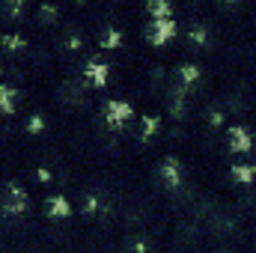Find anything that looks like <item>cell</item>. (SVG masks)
Segmentation results:
<instances>
[{
    "mask_svg": "<svg viewBox=\"0 0 256 253\" xmlns=\"http://www.w3.org/2000/svg\"><path fill=\"white\" fill-rule=\"evenodd\" d=\"M120 42H122V33H120V27L108 24V27H104V33H102V45H104V48H116Z\"/></svg>",
    "mask_w": 256,
    "mask_h": 253,
    "instance_id": "52a82bcc",
    "label": "cell"
},
{
    "mask_svg": "<svg viewBox=\"0 0 256 253\" xmlns=\"http://www.w3.org/2000/svg\"><path fill=\"white\" fill-rule=\"evenodd\" d=\"M12 108H15V90L0 86V110H12Z\"/></svg>",
    "mask_w": 256,
    "mask_h": 253,
    "instance_id": "30bf717a",
    "label": "cell"
},
{
    "mask_svg": "<svg viewBox=\"0 0 256 253\" xmlns=\"http://www.w3.org/2000/svg\"><path fill=\"white\" fill-rule=\"evenodd\" d=\"M48 212H51L54 218H66V214H68V202H66V196H51V200H48Z\"/></svg>",
    "mask_w": 256,
    "mask_h": 253,
    "instance_id": "9c48e42d",
    "label": "cell"
},
{
    "mask_svg": "<svg viewBox=\"0 0 256 253\" xmlns=\"http://www.w3.org/2000/svg\"><path fill=\"white\" fill-rule=\"evenodd\" d=\"M39 15L42 18H57V6L54 3H39Z\"/></svg>",
    "mask_w": 256,
    "mask_h": 253,
    "instance_id": "5bb4252c",
    "label": "cell"
},
{
    "mask_svg": "<svg viewBox=\"0 0 256 253\" xmlns=\"http://www.w3.org/2000/svg\"><path fill=\"white\" fill-rule=\"evenodd\" d=\"M230 146H232V149H238V152L250 149V134H248V131H244L242 126L230 128Z\"/></svg>",
    "mask_w": 256,
    "mask_h": 253,
    "instance_id": "5b68a950",
    "label": "cell"
},
{
    "mask_svg": "<svg viewBox=\"0 0 256 253\" xmlns=\"http://www.w3.org/2000/svg\"><path fill=\"white\" fill-rule=\"evenodd\" d=\"M161 176H164V182H167V185H176V182H179V161L167 158V161H164V167H161Z\"/></svg>",
    "mask_w": 256,
    "mask_h": 253,
    "instance_id": "ba28073f",
    "label": "cell"
},
{
    "mask_svg": "<svg viewBox=\"0 0 256 253\" xmlns=\"http://www.w3.org/2000/svg\"><path fill=\"white\" fill-rule=\"evenodd\" d=\"M57 96L63 98L66 104H80V102H84L80 84H74V80H63V84H60V90H57Z\"/></svg>",
    "mask_w": 256,
    "mask_h": 253,
    "instance_id": "3957f363",
    "label": "cell"
},
{
    "mask_svg": "<svg viewBox=\"0 0 256 253\" xmlns=\"http://www.w3.org/2000/svg\"><path fill=\"white\" fill-rule=\"evenodd\" d=\"M27 128H30V131H39V128H42V116H30Z\"/></svg>",
    "mask_w": 256,
    "mask_h": 253,
    "instance_id": "44dd1931",
    "label": "cell"
},
{
    "mask_svg": "<svg viewBox=\"0 0 256 253\" xmlns=\"http://www.w3.org/2000/svg\"><path fill=\"white\" fill-rule=\"evenodd\" d=\"M173 30H176V21H173V18H155V21H149L146 36H149L152 42H164Z\"/></svg>",
    "mask_w": 256,
    "mask_h": 253,
    "instance_id": "6da1fadb",
    "label": "cell"
},
{
    "mask_svg": "<svg viewBox=\"0 0 256 253\" xmlns=\"http://www.w3.org/2000/svg\"><path fill=\"white\" fill-rule=\"evenodd\" d=\"M78 45H80V36H78L74 30H68V33H66V48H78Z\"/></svg>",
    "mask_w": 256,
    "mask_h": 253,
    "instance_id": "d6986e66",
    "label": "cell"
},
{
    "mask_svg": "<svg viewBox=\"0 0 256 253\" xmlns=\"http://www.w3.org/2000/svg\"><path fill=\"white\" fill-rule=\"evenodd\" d=\"M104 110H108V120H110L114 126H120L122 120L131 116V108H128L126 102H108V108H104Z\"/></svg>",
    "mask_w": 256,
    "mask_h": 253,
    "instance_id": "277c9868",
    "label": "cell"
},
{
    "mask_svg": "<svg viewBox=\"0 0 256 253\" xmlns=\"http://www.w3.org/2000/svg\"><path fill=\"white\" fill-rule=\"evenodd\" d=\"M24 206H27V194L18 185H6V208L12 214H18V212H24Z\"/></svg>",
    "mask_w": 256,
    "mask_h": 253,
    "instance_id": "7a4b0ae2",
    "label": "cell"
},
{
    "mask_svg": "<svg viewBox=\"0 0 256 253\" xmlns=\"http://www.w3.org/2000/svg\"><path fill=\"white\" fill-rule=\"evenodd\" d=\"M0 9H3V12H9V15H21V12H24V0H12V3H0Z\"/></svg>",
    "mask_w": 256,
    "mask_h": 253,
    "instance_id": "4fadbf2b",
    "label": "cell"
},
{
    "mask_svg": "<svg viewBox=\"0 0 256 253\" xmlns=\"http://www.w3.org/2000/svg\"><path fill=\"white\" fill-rule=\"evenodd\" d=\"M152 131H158V120L155 116H143V134H152Z\"/></svg>",
    "mask_w": 256,
    "mask_h": 253,
    "instance_id": "e0dca14e",
    "label": "cell"
},
{
    "mask_svg": "<svg viewBox=\"0 0 256 253\" xmlns=\"http://www.w3.org/2000/svg\"><path fill=\"white\" fill-rule=\"evenodd\" d=\"M84 78H86V80H92V84H104V78H108V66L90 63V66H86V72H84Z\"/></svg>",
    "mask_w": 256,
    "mask_h": 253,
    "instance_id": "8992f818",
    "label": "cell"
},
{
    "mask_svg": "<svg viewBox=\"0 0 256 253\" xmlns=\"http://www.w3.org/2000/svg\"><path fill=\"white\" fill-rule=\"evenodd\" d=\"M191 39H194V42H206V24H194Z\"/></svg>",
    "mask_w": 256,
    "mask_h": 253,
    "instance_id": "2e32d148",
    "label": "cell"
},
{
    "mask_svg": "<svg viewBox=\"0 0 256 253\" xmlns=\"http://www.w3.org/2000/svg\"><path fill=\"white\" fill-rule=\"evenodd\" d=\"M176 78H179V80H182V84H194V80H196V78H200V68H196V66H182V68H179V74H176Z\"/></svg>",
    "mask_w": 256,
    "mask_h": 253,
    "instance_id": "7c38bea8",
    "label": "cell"
},
{
    "mask_svg": "<svg viewBox=\"0 0 256 253\" xmlns=\"http://www.w3.org/2000/svg\"><path fill=\"white\" fill-rule=\"evenodd\" d=\"M3 45H6V48H18V45H24V39H21L18 33H6V36H3Z\"/></svg>",
    "mask_w": 256,
    "mask_h": 253,
    "instance_id": "9a60e30c",
    "label": "cell"
},
{
    "mask_svg": "<svg viewBox=\"0 0 256 253\" xmlns=\"http://www.w3.org/2000/svg\"><path fill=\"white\" fill-rule=\"evenodd\" d=\"M208 122H212V126H220V122H224V114H220L218 108H212V110H208Z\"/></svg>",
    "mask_w": 256,
    "mask_h": 253,
    "instance_id": "ffe728a7",
    "label": "cell"
},
{
    "mask_svg": "<svg viewBox=\"0 0 256 253\" xmlns=\"http://www.w3.org/2000/svg\"><path fill=\"white\" fill-rule=\"evenodd\" d=\"M149 12H158V15H167V12H170V6H167L164 0H155V3H149Z\"/></svg>",
    "mask_w": 256,
    "mask_h": 253,
    "instance_id": "ac0fdd59",
    "label": "cell"
},
{
    "mask_svg": "<svg viewBox=\"0 0 256 253\" xmlns=\"http://www.w3.org/2000/svg\"><path fill=\"white\" fill-rule=\"evenodd\" d=\"M254 167H248V164H232V179H238V182H250L254 179Z\"/></svg>",
    "mask_w": 256,
    "mask_h": 253,
    "instance_id": "8fae6325",
    "label": "cell"
}]
</instances>
